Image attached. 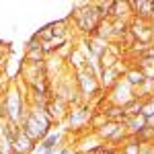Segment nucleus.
<instances>
[{"instance_id": "nucleus-10", "label": "nucleus", "mask_w": 154, "mask_h": 154, "mask_svg": "<svg viewBox=\"0 0 154 154\" xmlns=\"http://www.w3.org/2000/svg\"><path fill=\"white\" fill-rule=\"evenodd\" d=\"M35 37L39 39V41H41V43H49V41L56 37V35H54V29H51V23L45 25V27H41V29H39V31L35 33Z\"/></svg>"}, {"instance_id": "nucleus-9", "label": "nucleus", "mask_w": 154, "mask_h": 154, "mask_svg": "<svg viewBox=\"0 0 154 154\" xmlns=\"http://www.w3.org/2000/svg\"><path fill=\"white\" fill-rule=\"evenodd\" d=\"M121 154H140V150H142V144L138 142V138L136 136H130L125 142L121 144Z\"/></svg>"}, {"instance_id": "nucleus-2", "label": "nucleus", "mask_w": 154, "mask_h": 154, "mask_svg": "<svg viewBox=\"0 0 154 154\" xmlns=\"http://www.w3.org/2000/svg\"><path fill=\"white\" fill-rule=\"evenodd\" d=\"M74 25V29L80 33L82 37H93L97 31V27L101 23V17H99V12H97L95 4L91 2H82V4H76L74 8H72L70 17H68Z\"/></svg>"}, {"instance_id": "nucleus-8", "label": "nucleus", "mask_w": 154, "mask_h": 154, "mask_svg": "<svg viewBox=\"0 0 154 154\" xmlns=\"http://www.w3.org/2000/svg\"><path fill=\"white\" fill-rule=\"evenodd\" d=\"M142 107H144V99H138V97H134L130 103H125V105H123V113H125V117H131V115H140V113H142Z\"/></svg>"}, {"instance_id": "nucleus-3", "label": "nucleus", "mask_w": 154, "mask_h": 154, "mask_svg": "<svg viewBox=\"0 0 154 154\" xmlns=\"http://www.w3.org/2000/svg\"><path fill=\"white\" fill-rule=\"evenodd\" d=\"M45 113H48L51 121L58 125L62 123L64 119L68 117V113H70V103L68 101H64V99H60V97H54V99H49L48 105H45Z\"/></svg>"}, {"instance_id": "nucleus-5", "label": "nucleus", "mask_w": 154, "mask_h": 154, "mask_svg": "<svg viewBox=\"0 0 154 154\" xmlns=\"http://www.w3.org/2000/svg\"><path fill=\"white\" fill-rule=\"evenodd\" d=\"M123 80L130 84L134 91H138V88L146 82V76H144V72L140 70L138 66H130V68H128V72L123 74Z\"/></svg>"}, {"instance_id": "nucleus-4", "label": "nucleus", "mask_w": 154, "mask_h": 154, "mask_svg": "<svg viewBox=\"0 0 154 154\" xmlns=\"http://www.w3.org/2000/svg\"><path fill=\"white\" fill-rule=\"evenodd\" d=\"M37 150V142H33L27 134H23V130L19 131L17 140L12 142V152L14 154H33Z\"/></svg>"}, {"instance_id": "nucleus-6", "label": "nucleus", "mask_w": 154, "mask_h": 154, "mask_svg": "<svg viewBox=\"0 0 154 154\" xmlns=\"http://www.w3.org/2000/svg\"><path fill=\"white\" fill-rule=\"evenodd\" d=\"M119 128H121V123H117V121H105L101 128L93 130V134H95L101 142H109V138H111V136H113Z\"/></svg>"}, {"instance_id": "nucleus-1", "label": "nucleus", "mask_w": 154, "mask_h": 154, "mask_svg": "<svg viewBox=\"0 0 154 154\" xmlns=\"http://www.w3.org/2000/svg\"><path fill=\"white\" fill-rule=\"evenodd\" d=\"M54 125H56V123H54L51 117L45 113V109H37V107H31L29 113H27V117L21 121L23 134H27V136L37 144L41 142L49 131H54Z\"/></svg>"}, {"instance_id": "nucleus-11", "label": "nucleus", "mask_w": 154, "mask_h": 154, "mask_svg": "<svg viewBox=\"0 0 154 154\" xmlns=\"http://www.w3.org/2000/svg\"><path fill=\"white\" fill-rule=\"evenodd\" d=\"M41 45H43V43H41V41L33 35L29 41H27V43H25V51H31V49H41Z\"/></svg>"}, {"instance_id": "nucleus-12", "label": "nucleus", "mask_w": 154, "mask_h": 154, "mask_svg": "<svg viewBox=\"0 0 154 154\" xmlns=\"http://www.w3.org/2000/svg\"><path fill=\"white\" fill-rule=\"evenodd\" d=\"M58 154H76L74 150H70L68 146H62V148H58Z\"/></svg>"}, {"instance_id": "nucleus-7", "label": "nucleus", "mask_w": 154, "mask_h": 154, "mask_svg": "<svg viewBox=\"0 0 154 154\" xmlns=\"http://www.w3.org/2000/svg\"><path fill=\"white\" fill-rule=\"evenodd\" d=\"M60 142H62V131H60V130H54V131H49V134L39 144H37V146H39L41 150H58V148H60Z\"/></svg>"}]
</instances>
